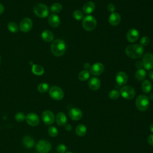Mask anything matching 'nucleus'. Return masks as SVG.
Here are the masks:
<instances>
[{
  "label": "nucleus",
  "instance_id": "nucleus-23",
  "mask_svg": "<svg viewBox=\"0 0 153 153\" xmlns=\"http://www.w3.org/2000/svg\"><path fill=\"white\" fill-rule=\"evenodd\" d=\"M152 85L151 82L148 79H145L142 83L141 88L144 93H149L151 91Z\"/></svg>",
  "mask_w": 153,
  "mask_h": 153
},
{
  "label": "nucleus",
  "instance_id": "nucleus-2",
  "mask_svg": "<svg viewBox=\"0 0 153 153\" xmlns=\"http://www.w3.org/2000/svg\"><path fill=\"white\" fill-rule=\"evenodd\" d=\"M66 45L65 41L60 39L54 40L51 45V51L56 56H62L65 53Z\"/></svg>",
  "mask_w": 153,
  "mask_h": 153
},
{
  "label": "nucleus",
  "instance_id": "nucleus-1",
  "mask_svg": "<svg viewBox=\"0 0 153 153\" xmlns=\"http://www.w3.org/2000/svg\"><path fill=\"white\" fill-rule=\"evenodd\" d=\"M143 47L140 44L128 45L125 49L126 54L131 59H139L143 54Z\"/></svg>",
  "mask_w": 153,
  "mask_h": 153
},
{
  "label": "nucleus",
  "instance_id": "nucleus-10",
  "mask_svg": "<svg viewBox=\"0 0 153 153\" xmlns=\"http://www.w3.org/2000/svg\"><path fill=\"white\" fill-rule=\"evenodd\" d=\"M42 120L45 124L51 125L52 124L55 120V117L54 113L50 110L44 111L41 116Z\"/></svg>",
  "mask_w": 153,
  "mask_h": 153
},
{
  "label": "nucleus",
  "instance_id": "nucleus-14",
  "mask_svg": "<svg viewBox=\"0 0 153 153\" xmlns=\"http://www.w3.org/2000/svg\"><path fill=\"white\" fill-rule=\"evenodd\" d=\"M139 37V31L134 28H131L128 30L126 34V38L128 42H136Z\"/></svg>",
  "mask_w": 153,
  "mask_h": 153
},
{
  "label": "nucleus",
  "instance_id": "nucleus-11",
  "mask_svg": "<svg viewBox=\"0 0 153 153\" xmlns=\"http://www.w3.org/2000/svg\"><path fill=\"white\" fill-rule=\"evenodd\" d=\"M33 23L30 19L25 17L23 19L20 23V29L23 32H27L30 31L32 27Z\"/></svg>",
  "mask_w": 153,
  "mask_h": 153
},
{
  "label": "nucleus",
  "instance_id": "nucleus-39",
  "mask_svg": "<svg viewBox=\"0 0 153 153\" xmlns=\"http://www.w3.org/2000/svg\"><path fill=\"white\" fill-rule=\"evenodd\" d=\"M135 66L137 68L139 69H142V68L143 67V63H142V61H140V60H138L135 63Z\"/></svg>",
  "mask_w": 153,
  "mask_h": 153
},
{
  "label": "nucleus",
  "instance_id": "nucleus-25",
  "mask_svg": "<svg viewBox=\"0 0 153 153\" xmlns=\"http://www.w3.org/2000/svg\"><path fill=\"white\" fill-rule=\"evenodd\" d=\"M32 72L35 75H42L44 72V69L42 66L37 64H33L32 66Z\"/></svg>",
  "mask_w": 153,
  "mask_h": 153
},
{
  "label": "nucleus",
  "instance_id": "nucleus-32",
  "mask_svg": "<svg viewBox=\"0 0 153 153\" xmlns=\"http://www.w3.org/2000/svg\"><path fill=\"white\" fill-rule=\"evenodd\" d=\"M73 17L76 20H81L84 18V13L81 10H76L73 12Z\"/></svg>",
  "mask_w": 153,
  "mask_h": 153
},
{
  "label": "nucleus",
  "instance_id": "nucleus-45",
  "mask_svg": "<svg viewBox=\"0 0 153 153\" xmlns=\"http://www.w3.org/2000/svg\"><path fill=\"white\" fill-rule=\"evenodd\" d=\"M149 130L152 133H153V124H151L149 126Z\"/></svg>",
  "mask_w": 153,
  "mask_h": 153
},
{
  "label": "nucleus",
  "instance_id": "nucleus-15",
  "mask_svg": "<svg viewBox=\"0 0 153 153\" xmlns=\"http://www.w3.org/2000/svg\"><path fill=\"white\" fill-rule=\"evenodd\" d=\"M69 116L72 120L78 121L82 117V112L80 109L73 108L69 110Z\"/></svg>",
  "mask_w": 153,
  "mask_h": 153
},
{
  "label": "nucleus",
  "instance_id": "nucleus-30",
  "mask_svg": "<svg viewBox=\"0 0 153 153\" xmlns=\"http://www.w3.org/2000/svg\"><path fill=\"white\" fill-rule=\"evenodd\" d=\"M8 29L12 33H16L19 30V27L17 25L13 22H10L7 25Z\"/></svg>",
  "mask_w": 153,
  "mask_h": 153
},
{
  "label": "nucleus",
  "instance_id": "nucleus-34",
  "mask_svg": "<svg viewBox=\"0 0 153 153\" xmlns=\"http://www.w3.org/2000/svg\"><path fill=\"white\" fill-rule=\"evenodd\" d=\"M58 130L54 126H50L48 129V133L51 137H56L58 134Z\"/></svg>",
  "mask_w": 153,
  "mask_h": 153
},
{
  "label": "nucleus",
  "instance_id": "nucleus-24",
  "mask_svg": "<svg viewBox=\"0 0 153 153\" xmlns=\"http://www.w3.org/2000/svg\"><path fill=\"white\" fill-rule=\"evenodd\" d=\"M23 143L27 148H32L35 143L33 138L30 136H26L23 138Z\"/></svg>",
  "mask_w": 153,
  "mask_h": 153
},
{
  "label": "nucleus",
  "instance_id": "nucleus-22",
  "mask_svg": "<svg viewBox=\"0 0 153 153\" xmlns=\"http://www.w3.org/2000/svg\"><path fill=\"white\" fill-rule=\"evenodd\" d=\"M41 38L45 42H50L54 39V35L51 31L45 30L41 33Z\"/></svg>",
  "mask_w": 153,
  "mask_h": 153
},
{
  "label": "nucleus",
  "instance_id": "nucleus-26",
  "mask_svg": "<svg viewBox=\"0 0 153 153\" xmlns=\"http://www.w3.org/2000/svg\"><path fill=\"white\" fill-rule=\"evenodd\" d=\"M146 76V71L144 69H139L137 71L135 72V78L139 81L145 80V78Z\"/></svg>",
  "mask_w": 153,
  "mask_h": 153
},
{
  "label": "nucleus",
  "instance_id": "nucleus-42",
  "mask_svg": "<svg viewBox=\"0 0 153 153\" xmlns=\"http://www.w3.org/2000/svg\"><path fill=\"white\" fill-rule=\"evenodd\" d=\"M90 66H91V65H90V64L89 63H85L83 65V67H84V68L85 70H87V69H90Z\"/></svg>",
  "mask_w": 153,
  "mask_h": 153
},
{
  "label": "nucleus",
  "instance_id": "nucleus-4",
  "mask_svg": "<svg viewBox=\"0 0 153 153\" xmlns=\"http://www.w3.org/2000/svg\"><path fill=\"white\" fill-rule=\"evenodd\" d=\"M82 26L87 31H91L95 29L97 25L96 19L91 15H87L82 19Z\"/></svg>",
  "mask_w": 153,
  "mask_h": 153
},
{
  "label": "nucleus",
  "instance_id": "nucleus-18",
  "mask_svg": "<svg viewBox=\"0 0 153 153\" xmlns=\"http://www.w3.org/2000/svg\"><path fill=\"white\" fill-rule=\"evenodd\" d=\"M121 20V17L120 14L118 13L117 12H114L112 13L108 19L109 23L111 25L115 26L120 24Z\"/></svg>",
  "mask_w": 153,
  "mask_h": 153
},
{
  "label": "nucleus",
  "instance_id": "nucleus-33",
  "mask_svg": "<svg viewBox=\"0 0 153 153\" xmlns=\"http://www.w3.org/2000/svg\"><path fill=\"white\" fill-rule=\"evenodd\" d=\"M109 97L112 100H116L119 98L120 96V93L117 90H112L109 93Z\"/></svg>",
  "mask_w": 153,
  "mask_h": 153
},
{
  "label": "nucleus",
  "instance_id": "nucleus-44",
  "mask_svg": "<svg viewBox=\"0 0 153 153\" xmlns=\"http://www.w3.org/2000/svg\"><path fill=\"white\" fill-rule=\"evenodd\" d=\"M4 11V7L2 4H0V14H2Z\"/></svg>",
  "mask_w": 153,
  "mask_h": 153
},
{
  "label": "nucleus",
  "instance_id": "nucleus-27",
  "mask_svg": "<svg viewBox=\"0 0 153 153\" xmlns=\"http://www.w3.org/2000/svg\"><path fill=\"white\" fill-rule=\"evenodd\" d=\"M75 133L79 136H83L87 133V127L85 125L80 124L78 125L75 128Z\"/></svg>",
  "mask_w": 153,
  "mask_h": 153
},
{
  "label": "nucleus",
  "instance_id": "nucleus-48",
  "mask_svg": "<svg viewBox=\"0 0 153 153\" xmlns=\"http://www.w3.org/2000/svg\"><path fill=\"white\" fill-rule=\"evenodd\" d=\"M1 56H0V64H1Z\"/></svg>",
  "mask_w": 153,
  "mask_h": 153
},
{
  "label": "nucleus",
  "instance_id": "nucleus-12",
  "mask_svg": "<svg viewBox=\"0 0 153 153\" xmlns=\"http://www.w3.org/2000/svg\"><path fill=\"white\" fill-rule=\"evenodd\" d=\"M104 71V66L102 63L97 62L92 65L90 68V73L95 76L101 75Z\"/></svg>",
  "mask_w": 153,
  "mask_h": 153
},
{
  "label": "nucleus",
  "instance_id": "nucleus-16",
  "mask_svg": "<svg viewBox=\"0 0 153 153\" xmlns=\"http://www.w3.org/2000/svg\"><path fill=\"white\" fill-rule=\"evenodd\" d=\"M115 81L119 85H124L128 81V76L124 72H119L115 76Z\"/></svg>",
  "mask_w": 153,
  "mask_h": 153
},
{
  "label": "nucleus",
  "instance_id": "nucleus-28",
  "mask_svg": "<svg viewBox=\"0 0 153 153\" xmlns=\"http://www.w3.org/2000/svg\"><path fill=\"white\" fill-rule=\"evenodd\" d=\"M90 76V73L87 70H82V71H81L78 75V78L80 81H85L86 80H87Z\"/></svg>",
  "mask_w": 153,
  "mask_h": 153
},
{
  "label": "nucleus",
  "instance_id": "nucleus-31",
  "mask_svg": "<svg viewBox=\"0 0 153 153\" xmlns=\"http://www.w3.org/2000/svg\"><path fill=\"white\" fill-rule=\"evenodd\" d=\"M38 91L41 93H45L48 91V90L49 89V85L46 83V82H42L40 83L38 87H37Z\"/></svg>",
  "mask_w": 153,
  "mask_h": 153
},
{
  "label": "nucleus",
  "instance_id": "nucleus-38",
  "mask_svg": "<svg viewBox=\"0 0 153 153\" xmlns=\"http://www.w3.org/2000/svg\"><path fill=\"white\" fill-rule=\"evenodd\" d=\"M107 9H108V10L109 12H111V13H114V12L115 11V6L113 4L110 3V4H109L108 5V6H107Z\"/></svg>",
  "mask_w": 153,
  "mask_h": 153
},
{
  "label": "nucleus",
  "instance_id": "nucleus-47",
  "mask_svg": "<svg viewBox=\"0 0 153 153\" xmlns=\"http://www.w3.org/2000/svg\"><path fill=\"white\" fill-rule=\"evenodd\" d=\"M65 153H72V152H71V151H68V152H66Z\"/></svg>",
  "mask_w": 153,
  "mask_h": 153
},
{
  "label": "nucleus",
  "instance_id": "nucleus-36",
  "mask_svg": "<svg viewBox=\"0 0 153 153\" xmlns=\"http://www.w3.org/2000/svg\"><path fill=\"white\" fill-rule=\"evenodd\" d=\"M149 38L146 36H143L140 40V45H141L142 46H146L148 44H149Z\"/></svg>",
  "mask_w": 153,
  "mask_h": 153
},
{
  "label": "nucleus",
  "instance_id": "nucleus-3",
  "mask_svg": "<svg viewBox=\"0 0 153 153\" xmlns=\"http://www.w3.org/2000/svg\"><path fill=\"white\" fill-rule=\"evenodd\" d=\"M150 105V100L148 96L144 94L138 96L136 100V106L140 111H146Z\"/></svg>",
  "mask_w": 153,
  "mask_h": 153
},
{
  "label": "nucleus",
  "instance_id": "nucleus-5",
  "mask_svg": "<svg viewBox=\"0 0 153 153\" xmlns=\"http://www.w3.org/2000/svg\"><path fill=\"white\" fill-rule=\"evenodd\" d=\"M33 10L35 15L40 18H45L49 14V10L47 6L41 3L35 4Z\"/></svg>",
  "mask_w": 153,
  "mask_h": 153
},
{
  "label": "nucleus",
  "instance_id": "nucleus-7",
  "mask_svg": "<svg viewBox=\"0 0 153 153\" xmlns=\"http://www.w3.org/2000/svg\"><path fill=\"white\" fill-rule=\"evenodd\" d=\"M36 149L39 153H48L51 149V145L48 140H39L36 145Z\"/></svg>",
  "mask_w": 153,
  "mask_h": 153
},
{
  "label": "nucleus",
  "instance_id": "nucleus-9",
  "mask_svg": "<svg viewBox=\"0 0 153 153\" xmlns=\"http://www.w3.org/2000/svg\"><path fill=\"white\" fill-rule=\"evenodd\" d=\"M143 67L146 70L153 69V54L150 53H146L143 56L142 58Z\"/></svg>",
  "mask_w": 153,
  "mask_h": 153
},
{
  "label": "nucleus",
  "instance_id": "nucleus-6",
  "mask_svg": "<svg viewBox=\"0 0 153 153\" xmlns=\"http://www.w3.org/2000/svg\"><path fill=\"white\" fill-rule=\"evenodd\" d=\"M120 94L125 99H132L136 94L134 88L130 85H124L120 90Z\"/></svg>",
  "mask_w": 153,
  "mask_h": 153
},
{
  "label": "nucleus",
  "instance_id": "nucleus-20",
  "mask_svg": "<svg viewBox=\"0 0 153 153\" xmlns=\"http://www.w3.org/2000/svg\"><path fill=\"white\" fill-rule=\"evenodd\" d=\"M95 7V4L93 1H88L84 4L82 7V12L86 14H90L94 11Z\"/></svg>",
  "mask_w": 153,
  "mask_h": 153
},
{
  "label": "nucleus",
  "instance_id": "nucleus-29",
  "mask_svg": "<svg viewBox=\"0 0 153 153\" xmlns=\"http://www.w3.org/2000/svg\"><path fill=\"white\" fill-rule=\"evenodd\" d=\"M62 10V5L60 3H54L50 7V11L53 13H58Z\"/></svg>",
  "mask_w": 153,
  "mask_h": 153
},
{
  "label": "nucleus",
  "instance_id": "nucleus-41",
  "mask_svg": "<svg viewBox=\"0 0 153 153\" xmlns=\"http://www.w3.org/2000/svg\"><path fill=\"white\" fill-rule=\"evenodd\" d=\"M65 128L66 130H67V131H71L72 130V126L71 124H66L65 125Z\"/></svg>",
  "mask_w": 153,
  "mask_h": 153
},
{
  "label": "nucleus",
  "instance_id": "nucleus-46",
  "mask_svg": "<svg viewBox=\"0 0 153 153\" xmlns=\"http://www.w3.org/2000/svg\"><path fill=\"white\" fill-rule=\"evenodd\" d=\"M149 99H151V100H153V93H151V94L149 95Z\"/></svg>",
  "mask_w": 153,
  "mask_h": 153
},
{
  "label": "nucleus",
  "instance_id": "nucleus-40",
  "mask_svg": "<svg viewBox=\"0 0 153 153\" xmlns=\"http://www.w3.org/2000/svg\"><path fill=\"white\" fill-rule=\"evenodd\" d=\"M148 142L149 145L153 146V134H151L149 136L148 138Z\"/></svg>",
  "mask_w": 153,
  "mask_h": 153
},
{
  "label": "nucleus",
  "instance_id": "nucleus-13",
  "mask_svg": "<svg viewBox=\"0 0 153 153\" xmlns=\"http://www.w3.org/2000/svg\"><path fill=\"white\" fill-rule=\"evenodd\" d=\"M26 123L31 126H36L39 123V118L38 115L35 113H29L26 116Z\"/></svg>",
  "mask_w": 153,
  "mask_h": 153
},
{
  "label": "nucleus",
  "instance_id": "nucleus-19",
  "mask_svg": "<svg viewBox=\"0 0 153 153\" xmlns=\"http://www.w3.org/2000/svg\"><path fill=\"white\" fill-rule=\"evenodd\" d=\"M48 22L51 26L53 27H57L60 23V20L57 15L56 14H51L48 18Z\"/></svg>",
  "mask_w": 153,
  "mask_h": 153
},
{
  "label": "nucleus",
  "instance_id": "nucleus-37",
  "mask_svg": "<svg viewBox=\"0 0 153 153\" xmlns=\"http://www.w3.org/2000/svg\"><path fill=\"white\" fill-rule=\"evenodd\" d=\"M56 150L58 153H65L66 151V146L63 144H60L57 146Z\"/></svg>",
  "mask_w": 153,
  "mask_h": 153
},
{
  "label": "nucleus",
  "instance_id": "nucleus-21",
  "mask_svg": "<svg viewBox=\"0 0 153 153\" xmlns=\"http://www.w3.org/2000/svg\"><path fill=\"white\" fill-rule=\"evenodd\" d=\"M56 121L59 126H65L67 121V117L65 114L63 112H58L56 116Z\"/></svg>",
  "mask_w": 153,
  "mask_h": 153
},
{
  "label": "nucleus",
  "instance_id": "nucleus-35",
  "mask_svg": "<svg viewBox=\"0 0 153 153\" xmlns=\"http://www.w3.org/2000/svg\"><path fill=\"white\" fill-rule=\"evenodd\" d=\"M15 120L18 122H23L26 119V117L25 114L22 112H17L15 115Z\"/></svg>",
  "mask_w": 153,
  "mask_h": 153
},
{
  "label": "nucleus",
  "instance_id": "nucleus-17",
  "mask_svg": "<svg viewBox=\"0 0 153 153\" xmlns=\"http://www.w3.org/2000/svg\"><path fill=\"white\" fill-rule=\"evenodd\" d=\"M101 85L100 80L97 77L91 78L88 82V85L90 90L93 91H96L99 89Z\"/></svg>",
  "mask_w": 153,
  "mask_h": 153
},
{
  "label": "nucleus",
  "instance_id": "nucleus-8",
  "mask_svg": "<svg viewBox=\"0 0 153 153\" xmlns=\"http://www.w3.org/2000/svg\"><path fill=\"white\" fill-rule=\"evenodd\" d=\"M50 96L54 100H60L64 97V92L63 90L58 86H53L49 90Z\"/></svg>",
  "mask_w": 153,
  "mask_h": 153
},
{
  "label": "nucleus",
  "instance_id": "nucleus-43",
  "mask_svg": "<svg viewBox=\"0 0 153 153\" xmlns=\"http://www.w3.org/2000/svg\"><path fill=\"white\" fill-rule=\"evenodd\" d=\"M148 76H149V79L153 81V71H151L149 72Z\"/></svg>",
  "mask_w": 153,
  "mask_h": 153
}]
</instances>
